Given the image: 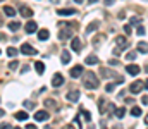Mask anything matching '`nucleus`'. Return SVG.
<instances>
[{"instance_id":"nucleus-11","label":"nucleus","mask_w":148,"mask_h":129,"mask_svg":"<svg viewBox=\"0 0 148 129\" xmlns=\"http://www.w3.org/2000/svg\"><path fill=\"white\" fill-rule=\"evenodd\" d=\"M126 71H127V72L131 74V76H136V74L140 72V67H138L136 64H129V66L126 67Z\"/></svg>"},{"instance_id":"nucleus-8","label":"nucleus","mask_w":148,"mask_h":129,"mask_svg":"<svg viewBox=\"0 0 148 129\" xmlns=\"http://www.w3.org/2000/svg\"><path fill=\"white\" fill-rule=\"evenodd\" d=\"M81 46H83V43H81V40H79V38H73V42H71V48H73L74 52H77V53H79Z\"/></svg>"},{"instance_id":"nucleus-42","label":"nucleus","mask_w":148,"mask_h":129,"mask_svg":"<svg viewBox=\"0 0 148 129\" xmlns=\"http://www.w3.org/2000/svg\"><path fill=\"white\" fill-rule=\"evenodd\" d=\"M74 2H76V3H83L84 0H74Z\"/></svg>"},{"instance_id":"nucleus-3","label":"nucleus","mask_w":148,"mask_h":129,"mask_svg":"<svg viewBox=\"0 0 148 129\" xmlns=\"http://www.w3.org/2000/svg\"><path fill=\"white\" fill-rule=\"evenodd\" d=\"M21 53H24V55H35L36 53V50L29 45V43H23V46H21V50H19Z\"/></svg>"},{"instance_id":"nucleus-17","label":"nucleus","mask_w":148,"mask_h":129,"mask_svg":"<svg viewBox=\"0 0 148 129\" xmlns=\"http://www.w3.org/2000/svg\"><path fill=\"white\" fill-rule=\"evenodd\" d=\"M35 69H36L38 74H43V72H45V64H43L41 60H38V62H35Z\"/></svg>"},{"instance_id":"nucleus-28","label":"nucleus","mask_w":148,"mask_h":129,"mask_svg":"<svg viewBox=\"0 0 148 129\" xmlns=\"http://www.w3.org/2000/svg\"><path fill=\"white\" fill-rule=\"evenodd\" d=\"M17 66H19V62H17V60L9 62V69H10V71H16V69H17Z\"/></svg>"},{"instance_id":"nucleus-47","label":"nucleus","mask_w":148,"mask_h":129,"mask_svg":"<svg viewBox=\"0 0 148 129\" xmlns=\"http://www.w3.org/2000/svg\"><path fill=\"white\" fill-rule=\"evenodd\" d=\"M145 121H147V124H148V115H147V119H145Z\"/></svg>"},{"instance_id":"nucleus-14","label":"nucleus","mask_w":148,"mask_h":129,"mask_svg":"<svg viewBox=\"0 0 148 129\" xmlns=\"http://www.w3.org/2000/svg\"><path fill=\"white\" fill-rule=\"evenodd\" d=\"M3 14H5V16H9V17H14V16H16V10H14V7L5 5V7H3Z\"/></svg>"},{"instance_id":"nucleus-26","label":"nucleus","mask_w":148,"mask_h":129,"mask_svg":"<svg viewBox=\"0 0 148 129\" xmlns=\"http://www.w3.org/2000/svg\"><path fill=\"white\" fill-rule=\"evenodd\" d=\"M131 115L140 117V115H141V109H140V107H133V109H131Z\"/></svg>"},{"instance_id":"nucleus-36","label":"nucleus","mask_w":148,"mask_h":129,"mask_svg":"<svg viewBox=\"0 0 148 129\" xmlns=\"http://www.w3.org/2000/svg\"><path fill=\"white\" fill-rule=\"evenodd\" d=\"M109 64H110V66H117V64H119V62H117V60H115V59H110V60H109Z\"/></svg>"},{"instance_id":"nucleus-38","label":"nucleus","mask_w":148,"mask_h":129,"mask_svg":"<svg viewBox=\"0 0 148 129\" xmlns=\"http://www.w3.org/2000/svg\"><path fill=\"white\" fill-rule=\"evenodd\" d=\"M26 129H36V126H35V124H28V126H26Z\"/></svg>"},{"instance_id":"nucleus-41","label":"nucleus","mask_w":148,"mask_h":129,"mask_svg":"<svg viewBox=\"0 0 148 129\" xmlns=\"http://www.w3.org/2000/svg\"><path fill=\"white\" fill-rule=\"evenodd\" d=\"M2 40H5V35H2V33H0V42H2Z\"/></svg>"},{"instance_id":"nucleus-49","label":"nucleus","mask_w":148,"mask_h":129,"mask_svg":"<svg viewBox=\"0 0 148 129\" xmlns=\"http://www.w3.org/2000/svg\"><path fill=\"white\" fill-rule=\"evenodd\" d=\"M14 129H21V128H14Z\"/></svg>"},{"instance_id":"nucleus-5","label":"nucleus","mask_w":148,"mask_h":129,"mask_svg":"<svg viewBox=\"0 0 148 129\" xmlns=\"http://www.w3.org/2000/svg\"><path fill=\"white\" fill-rule=\"evenodd\" d=\"M64 85V76L60 74V72H57L55 76H53V79H52V86L53 88H59V86Z\"/></svg>"},{"instance_id":"nucleus-37","label":"nucleus","mask_w":148,"mask_h":129,"mask_svg":"<svg viewBox=\"0 0 148 129\" xmlns=\"http://www.w3.org/2000/svg\"><path fill=\"white\" fill-rule=\"evenodd\" d=\"M138 21H140L138 17H131V24H138Z\"/></svg>"},{"instance_id":"nucleus-43","label":"nucleus","mask_w":148,"mask_h":129,"mask_svg":"<svg viewBox=\"0 0 148 129\" xmlns=\"http://www.w3.org/2000/svg\"><path fill=\"white\" fill-rule=\"evenodd\" d=\"M64 129H74V126H66Z\"/></svg>"},{"instance_id":"nucleus-22","label":"nucleus","mask_w":148,"mask_h":129,"mask_svg":"<svg viewBox=\"0 0 148 129\" xmlns=\"http://www.w3.org/2000/svg\"><path fill=\"white\" fill-rule=\"evenodd\" d=\"M19 28H21V23H17V21H12V23L9 24V29H10V31H17Z\"/></svg>"},{"instance_id":"nucleus-19","label":"nucleus","mask_w":148,"mask_h":129,"mask_svg":"<svg viewBox=\"0 0 148 129\" xmlns=\"http://www.w3.org/2000/svg\"><path fill=\"white\" fill-rule=\"evenodd\" d=\"M16 119H17V121H26V119H28V112H24V110L16 112Z\"/></svg>"},{"instance_id":"nucleus-31","label":"nucleus","mask_w":148,"mask_h":129,"mask_svg":"<svg viewBox=\"0 0 148 129\" xmlns=\"http://www.w3.org/2000/svg\"><path fill=\"white\" fill-rule=\"evenodd\" d=\"M115 85H117V83H109V85L105 86V91H109V93H110L112 89H114V88H115Z\"/></svg>"},{"instance_id":"nucleus-30","label":"nucleus","mask_w":148,"mask_h":129,"mask_svg":"<svg viewBox=\"0 0 148 129\" xmlns=\"http://www.w3.org/2000/svg\"><path fill=\"white\" fill-rule=\"evenodd\" d=\"M24 107H26L28 110H31V109H35V103H33L31 100H26V102H24Z\"/></svg>"},{"instance_id":"nucleus-29","label":"nucleus","mask_w":148,"mask_h":129,"mask_svg":"<svg viewBox=\"0 0 148 129\" xmlns=\"http://www.w3.org/2000/svg\"><path fill=\"white\" fill-rule=\"evenodd\" d=\"M45 105H47V107H52V109H57L55 100H45Z\"/></svg>"},{"instance_id":"nucleus-1","label":"nucleus","mask_w":148,"mask_h":129,"mask_svg":"<svg viewBox=\"0 0 148 129\" xmlns=\"http://www.w3.org/2000/svg\"><path fill=\"white\" fill-rule=\"evenodd\" d=\"M83 85H84V88H88V89H95V88H98L100 81H98V78L93 72H88V74H84Z\"/></svg>"},{"instance_id":"nucleus-32","label":"nucleus","mask_w":148,"mask_h":129,"mask_svg":"<svg viewBox=\"0 0 148 129\" xmlns=\"http://www.w3.org/2000/svg\"><path fill=\"white\" fill-rule=\"evenodd\" d=\"M126 57H127V60H134V59H136V52H129Z\"/></svg>"},{"instance_id":"nucleus-9","label":"nucleus","mask_w":148,"mask_h":129,"mask_svg":"<svg viewBox=\"0 0 148 129\" xmlns=\"http://www.w3.org/2000/svg\"><path fill=\"white\" fill-rule=\"evenodd\" d=\"M66 98H67L69 102H77V100H79V91H76V89L69 91V93L66 95Z\"/></svg>"},{"instance_id":"nucleus-27","label":"nucleus","mask_w":148,"mask_h":129,"mask_svg":"<svg viewBox=\"0 0 148 129\" xmlns=\"http://www.w3.org/2000/svg\"><path fill=\"white\" fill-rule=\"evenodd\" d=\"M79 110H81V114H83L84 121H88V122H90V121H91V114H90L88 110H84V109H79Z\"/></svg>"},{"instance_id":"nucleus-21","label":"nucleus","mask_w":148,"mask_h":129,"mask_svg":"<svg viewBox=\"0 0 148 129\" xmlns=\"http://www.w3.org/2000/svg\"><path fill=\"white\" fill-rule=\"evenodd\" d=\"M138 50H140L141 53H148V43L140 42V43H138Z\"/></svg>"},{"instance_id":"nucleus-50","label":"nucleus","mask_w":148,"mask_h":129,"mask_svg":"<svg viewBox=\"0 0 148 129\" xmlns=\"http://www.w3.org/2000/svg\"><path fill=\"white\" fill-rule=\"evenodd\" d=\"M0 2H3V0H0Z\"/></svg>"},{"instance_id":"nucleus-24","label":"nucleus","mask_w":148,"mask_h":129,"mask_svg":"<svg viewBox=\"0 0 148 129\" xmlns=\"http://www.w3.org/2000/svg\"><path fill=\"white\" fill-rule=\"evenodd\" d=\"M98 26H100L98 23H91V24H88V28H86V33H91V31H95Z\"/></svg>"},{"instance_id":"nucleus-44","label":"nucleus","mask_w":148,"mask_h":129,"mask_svg":"<svg viewBox=\"0 0 148 129\" xmlns=\"http://www.w3.org/2000/svg\"><path fill=\"white\" fill-rule=\"evenodd\" d=\"M2 24H3V21H2V16H0V26H2Z\"/></svg>"},{"instance_id":"nucleus-46","label":"nucleus","mask_w":148,"mask_h":129,"mask_svg":"<svg viewBox=\"0 0 148 129\" xmlns=\"http://www.w3.org/2000/svg\"><path fill=\"white\" fill-rule=\"evenodd\" d=\"M45 129H52V128H50V126H47V128H45Z\"/></svg>"},{"instance_id":"nucleus-25","label":"nucleus","mask_w":148,"mask_h":129,"mask_svg":"<svg viewBox=\"0 0 148 129\" xmlns=\"http://www.w3.org/2000/svg\"><path fill=\"white\" fill-rule=\"evenodd\" d=\"M124 114H126V110H124V107H121V109H115V117H119V119H122V117H124Z\"/></svg>"},{"instance_id":"nucleus-39","label":"nucleus","mask_w":148,"mask_h":129,"mask_svg":"<svg viewBox=\"0 0 148 129\" xmlns=\"http://www.w3.org/2000/svg\"><path fill=\"white\" fill-rule=\"evenodd\" d=\"M114 2H115V0H105V5H112Z\"/></svg>"},{"instance_id":"nucleus-33","label":"nucleus","mask_w":148,"mask_h":129,"mask_svg":"<svg viewBox=\"0 0 148 129\" xmlns=\"http://www.w3.org/2000/svg\"><path fill=\"white\" fill-rule=\"evenodd\" d=\"M0 129H14V128H12L10 124H7V122H2V124H0Z\"/></svg>"},{"instance_id":"nucleus-23","label":"nucleus","mask_w":148,"mask_h":129,"mask_svg":"<svg viewBox=\"0 0 148 129\" xmlns=\"http://www.w3.org/2000/svg\"><path fill=\"white\" fill-rule=\"evenodd\" d=\"M17 53H19L17 48H14V46H9V48H7V55H9V57H16Z\"/></svg>"},{"instance_id":"nucleus-48","label":"nucleus","mask_w":148,"mask_h":129,"mask_svg":"<svg viewBox=\"0 0 148 129\" xmlns=\"http://www.w3.org/2000/svg\"><path fill=\"white\" fill-rule=\"evenodd\" d=\"M145 86H147V88H148V83H145Z\"/></svg>"},{"instance_id":"nucleus-6","label":"nucleus","mask_w":148,"mask_h":129,"mask_svg":"<svg viewBox=\"0 0 148 129\" xmlns=\"http://www.w3.org/2000/svg\"><path fill=\"white\" fill-rule=\"evenodd\" d=\"M19 14H21L23 17H31V16H33V9H29L28 5H24V7L19 9Z\"/></svg>"},{"instance_id":"nucleus-4","label":"nucleus","mask_w":148,"mask_h":129,"mask_svg":"<svg viewBox=\"0 0 148 129\" xmlns=\"http://www.w3.org/2000/svg\"><path fill=\"white\" fill-rule=\"evenodd\" d=\"M48 117H50V115H48L47 110H38V112H35V119H36L38 122H45Z\"/></svg>"},{"instance_id":"nucleus-10","label":"nucleus","mask_w":148,"mask_h":129,"mask_svg":"<svg viewBox=\"0 0 148 129\" xmlns=\"http://www.w3.org/2000/svg\"><path fill=\"white\" fill-rule=\"evenodd\" d=\"M100 74H102V76H109V78H115V79H117V78H121L117 72H112V71L105 69V67H102V69H100Z\"/></svg>"},{"instance_id":"nucleus-13","label":"nucleus","mask_w":148,"mask_h":129,"mask_svg":"<svg viewBox=\"0 0 148 129\" xmlns=\"http://www.w3.org/2000/svg\"><path fill=\"white\" fill-rule=\"evenodd\" d=\"M57 14L59 16H73V14H76V9H59Z\"/></svg>"},{"instance_id":"nucleus-18","label":"nucleus","mask_w":148,"mask_h":129,"mask_svg":"<svg viewBox=\"0 0 148 129\" xmlns=\"http://www.w3.org/2000/svg\"><path fill=\"white\" fill-rule=\"evenodd\" d=\"M60 60H62V64H67V62L71 60V53H69L67 50H64L62 55H60Z\"/></svg>"},{"instance_id":"nucleus-45","label":"nucleus","mask_w":148,"mask_h":129,"mask_svg":"<svg viewBox=\"0 0 148 129\" xmlns=\"http://www.w3.org/2000/svg\"><path fill=\"white\" fill-rule=\"evenodd\" d=\"M2 115H3V110H0V117H2Z\"/></svg>"},{"instance_id":"nucleus-34","label":"nucleus","mask_w":148,"mask_h":129,"mask_svg":"<svg viewBox=\"0 0 148 129\" xmlns=\"http://www.w3.org/2000/svg\"><path fill=\"white\" fill-rule=\"evenodd\" d=\"M138 35H140V36L145 35V28H143V26H138Z\"/></svg>"},{"instance_id":"nucleus-12","label":"nucleus","mask_w":148,"mask_h":129,"mask_svg":"<svg viewBox=\"0 0 148 129\" xmlns=\"http://www.w3.org/2000/svg\"><path fill=\"white\" fill-rule=\"evenodd\" d=\"M36 28H38L36 23H35V21H29V23L26 24V28H24V29H26V33H29V35H31V33H35V31H36Z\"/></svg>"},{"instance_id":"nucleus-7","label":"nucleus","mask_w":148,"mask_h":129,"mask_svg":"<svg viewBox=\"0 0 148 129\" xmlns=\"http://www.w3.org/2000/svg\"><path fill=\"white\" fill-rule=\"evenodd\" d=\"M69 74H71V78H79L83 74V66H74Z\"/></svg>"},{"instance_id":"nucleus-16","label":"nucleus","mask_w":148,"mask_h":129,"mask_svg":"<svg viewBox=\"0 0 148 129\" xmlns=\"http://www.w3.org/2000/svg\"><path fill=\"white\" fill-rule=\"evenodd\" d=\"M86 64H88V66L98 64V57H97V55H88V57H86Z\"/></svg>"},{"instance_id":"nucleus-20","label":"nucleus","mask_w":148,"mask_h":129,"mask_svg":"<svg viewBox=\"0 0 148 129\" xmlns=\"http://www.w3.org/2000/svg\"><path fill=\"white\" fill-rule=\"evenodd\" d=\"M115 43H117V48H119V50H122V48L126 46V38H124V36H119V38L115 40Z\"/></svg>"},{"instance_id":"nucleus-15","label":"nucleus","mask_w":148,"mask_h":129,"mask_svg":"<svg viewBox=\"0 0 148 129\" xmlns=\"http://www.w3.org/2000/svg\"><path fill=\"white\" fill-rule=\"evenodd\" d=\"M48 35H50V33H48V29H40V31H38V38H40L41 42L48 40Z\"/></svg>"},{"instance_id":"nucleus-40","label":"nucleus","mask_w":148,"mask_h":129,"mask_svg":"<svg viewBox=\"0 0 148 129\" xmlns=\"http://www.w3.org/2000/svg\"><path fill=\"white\" fill-rule=\"evenodd\" d=\"M141 102H143V103L147 105V103H148V96H143V98H141Z\"/></svg>"},{"instance_id":"nucleus-35","label":"nucleus","mask_w":148,"mask_h":129,"mask_svg":"<svg viewBox=\"0 0 148 129\" xmlns=\"http://www.w3.org/2000/svg\"><path fill=\"white\" fill-rule=\"evenodd\" d=\"M124 31H126V35H131V26L126 24V26H124Z\"/></svg>"},{"instance_id":"nucleus-2","label":"nucleus","mask_w":148,"mask_h":129,"mask_svg":"<svg viewBox=\"0 0 148 129\" xmlns=\"http://www.w3.org/2000/svg\"><path fill=\"white\" fill-rule=\"evenodd\" d=\"M143 88H145V83L143 81H134L133 85L129 86V93L131 95H138V93L143 91Z\"/></svg>"}]
</instances>
